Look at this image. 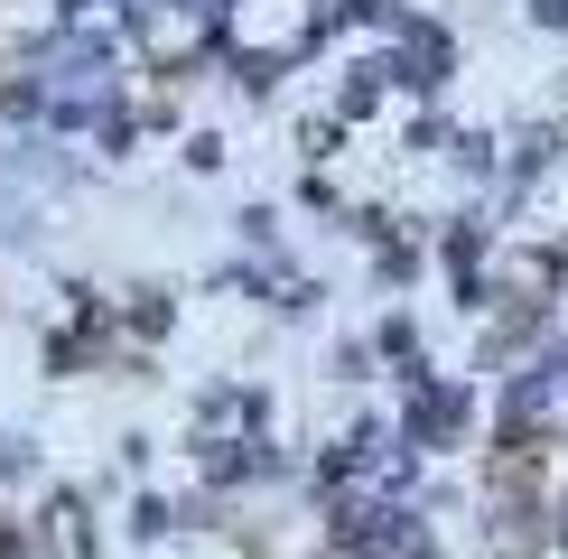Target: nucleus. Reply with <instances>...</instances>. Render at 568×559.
I'll return each mask as SVG.
<instances>
[{
	"label": "nucleus",
	"instance_id": "1",
	"mask_svg": "<svg viewBox=\"0 0 568 559\" xmlns=\"http://www.w3.org/2000/svg\"><path fill=\"white\" fill-rule=\"evenodd\" d=\"M29 103L57 112V122H93V112H112V65H103V57H57V65L29 84Z\"/></svg>",
	"mask_w": 568,
	"mask_h": 559
}]
</instances>
